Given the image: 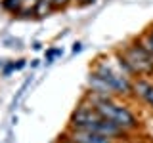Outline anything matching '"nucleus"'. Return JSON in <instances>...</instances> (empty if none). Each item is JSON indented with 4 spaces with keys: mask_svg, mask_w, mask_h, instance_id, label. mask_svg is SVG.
<instances>
[{
    "mask_svg": "<svg viewBox=\"0 0 153 143\" xmlns=\"http://www.w3.org/2000/svg\"><path fill=\"white\" fill-rule=\"evenodd\" d=\"M44 2L56 12V10H63V8H67L71 2H73V0H44Z\"/></svg>",
    "mask_w": 153,
    "mask_h": 143,
    "instance_id": "obj_9",
    "label": "nucleus"
},
{
    "mask_svg": "<svg viewBox=\"0 0 153 143\" xmlns=\"http://www.w3.org/2000/svg\"><path fill=\"white\" fill-rule=\"evenodd\" d=\"M132 95H136L147 107L153 109V82L147 76H138L132 80Z\"/></svg>",
    "mask_w": 153,
    "mask_h": 143,
    "instance_id": "obj_5",
    "label": "nucleus"
},
{
    "mask_svg": "<svg viewBox=\"0 0 153 143\" xmlns=\"http://www.w3.org/2000/svg\"><path fill=\"white\" fill-rule=\"evenodd\" d=\"M57 55H63V48H48L46 50V63H52Z\"/></svg>",
    "mask_w": 153,
    "mask_h": 143,
    "instance_id": "obj_10",
    "label": "nucleus"
},
{
    "mask_svg": "<svg viewBox=\"0 0 153 143\" xmlns=\"http://www.w3.org/2000/svg\"><path fill=\"white\" fill-rule=\"evenodd\" d=\"M86 99L94 105V109L102 114L103 118H107V120H111L113 124H117V126L123 128L124 132L140 130L142 124H140V120H138V116L126 107V105L119 103L117 97H100V95L88 94Z\"/></svg>",
    "mask_w": 153,
    "mask_h": 143,
    "instance_id": "obj_3",
    "label": "nucleus"
},
{
    "mask_svg": "<svg viewBox=\"0 0 153 143\" xmlns=\"http://www.w3.org/2000/svg\"><path fill=\"white\" fill-rule=\"evenodd\" d=\"M67 136L76 143H115L113 137L88 130H67Z\"/></svg>",
    "mask_w": 153,
    "mask_h": 143,
    "instance_id": "obj_6",
    "label": "nucleus"
},
{
    "mask_svg": "<svg viewBox=\"0 0 153 143\" xmlns=\"http://www.w3.org/2000/svg\"><path fill=\"white\" fill-rule=\"evenodd\" d=\"M115 59H117L119 69L126 73L130 78L153 76V55L143 46L142 40H134L123 46V50L115 54Z\"/></svg>",
    "mask_w": 153,
    "mask_h": 143,
    "instance_id": "obj_2",
    "label": "nucleus"
},
{
    "mask_svg": "<svg viewBox=\"0 0 153 143\" xmlns=\"http://www.w3.org/2000/svg\"><path fill=\"white\" fill-rule=\"evenodd\" d=\"M80 50H82V44H80V42H75L73 44V54H79Z\"/></svg>",
    "mask_w": 153,
    "mask_h": 143,
    "instance_id": "obj_15",
    "label": "nucleus"
},
{
    "mask_svg": "<svg viewBox=\"0 0 153 143\" xmlns=\"http://www.w3.org/2000/svg\"><path fill=\"white\" fill-rule=\"evenodd\" d=\"M69 130H88V132H98L103 136L113 137L115 141H121L126 137L128 132H124L123 128H119L117 124H113L111 120L103 118L102 114L94 109V105L88 99H82L76 109L71 113L69 118Z\"/></svg>",
    "mask_w": 153,
    "mask_h": 143,
    "instance_id": "obj_1",
    "label": "nucleus"
},
{
    "mask_svg": "<svg viewBox=\"0 0 153 143\" xmlns=\"http://www.w3.org/2000/svg\"><path fill=\"white\" fill-rule=\"evenodd\" d=\"M142 42H143V46L147 48V50L151 52V55H153V25L147 29L146 32H143V38H142Z\"/></svg>",
    "mask_w": 153,
    "mask_h": 143,
    "instance_id": "obj_8",
    "label": "nucleus"
},
{
    "mask_svg": "<svg viewBox=\"0 0 153 143\" xmlns=\"http://www.w3.org/2000/svg\"><path fill=\"white\" fill-rule=\"evenodd\" d=\"M75 2H76V6L86 8V6H92V4H96L98 0H75Z\"/></svg>",
    "mask_w": 153,
    "mask_h": 143,
    "instance_id": "obj_12",
    "label": "nucleus"
},
{
    "mask_svg": "<svg viewBox=\"0 0 153 143\" xmlns=\"http://www.w3.org/2000/svg\"><path fill=\"white\" fill-rule=\"evenodd\" d=\"M92 73H96L105 84L111 88V92L115 97H130L132 95V78L126 73H123L121 69L113 67L107 59H96V63L92 67Z\"/></svg>",
    "mask_w": 153,
    "mask_h": 143,
    "instance_id": "obj_4",
    "label": "nucleus"
},
{
    "mask_svg": "<svg viewBox=\"0 0 153 143\" xmlns=\"http://www.w3.org/2000/svg\"><path fill=\"white\" fill-rule=\"evenodd\" d=\"M0 71H2V76H10L16 71V61H6V63L0 67Z\"/></svg>",
    "mask_w": 153,
    "mask_h": 143,
    "instance_id": "obj_11",
    "label": "nucleus"
},
{
    "mask_svg": "<svg viewBox=\"0 0 153 143\" xmlns=\"http://www.w3.org/2000/svg\"><path fill=\"white\" fill-rule=\"evenodd\" d=\"M2 65H4V61H0V67H2Z\"/></svg>",
    "mask_w": 153,
    "mask_h": 143,
    "instance_id": "obj_17",
    "label": "nucleus"
},
{
    "mask_svg": "<svg viewBox=\"0 0 153 143\" xmlns=\"http://www.w3.org/2000/svg\"><path fill=\"white\" fill-rule=\"evenodd\" d=\"M56 143H76V141H73L69 136H67V133H63V136H61V137H59V139H57Z\"/></svg>",
    "mask_w": 153,
    "mask_h": 143,
    "instance_id": "obj_13",
    "label": "nucleus"
},
{
    "mask_svg": "<svg viewBox=\"0 0 153 143\" xmlns=\"http://www.w3.org/2000/svg\"><path fill=\"white\" fill-rule=\"evenodd\" d=\"M25 65H27V61H25V59H17V61H16V71H21Z\"/></svg>",
    "mask_w": 153,
    "mask_h": 143,
    "instance_id": "obj_14",
    "label": "nucleus"
},
{
    "mask_svg": "<svg viewBox=\"0 0 153 143\" xmlns=\"http://www.w3.org/2000/svg\"><path fill=\"white\" fill-rule=\"evenodd\" d=\"M36 2H38V0H23V4H25V6H27V4H31V6H35Z\"/></svg>",
    "mask_w": 153,
    "mask_h": 143,
    "instance_id": "obj_16",
    "label": "nucleus"
},
{
    "mask_svg": "<svg viewBox=\"0 0 153 143\" xmlns=\"http://www.w3.org/2000/svg\"><path fill=\"white\" fill-rule=\"evenodd\" d=\"M23 6H25L23 0H2V8L10 13H16V15H19V12L23 10Z\"/></svg>",
    "mask_w": 153,
    "mask_h": 143,
    "instance_id": "obj_7",
    "label": "nucleus"
}]
</instances>
